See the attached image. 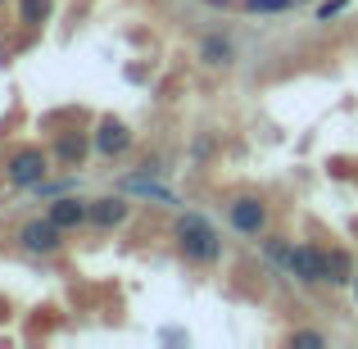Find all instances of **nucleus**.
I'll list each match as a JSON object with an SVG mask.
<instances>
[{
  "label": "nucleus",
  "mask_w": 358,
  "mask_h": 349,
  "mask_svg": "<svg viewBox=\"0 0 358 349\" xmlns=\"http://www.w3.org/2000/svg\"><path fill=\"white\" fill-rule=\"evenodd\" d=\"M290 0H250V9H263V14H272V9H286Z\"/></svg>",
  "instance_id": "nucleus-13"
},
{
  "label": "nucleus",
  "mask_w": 358,
  "mask_h": 349,
  "mask_svg": "<svg viewBox=\"0 0 358 349\" xmlns=\"http://www.w3.org/2000/svg\"><path fill=\"white\" fill-rule=\"evenodd\" d=\"M18 14H23L27 27H36L45 14H50V0H23V5H18Z\"/></svg>",
  "instance_id": "nucleus-11"
},
{
  "label": "nucleus",
  "mask_w": 358,
  "mask_h": 349,
  "mask_svg": "<svg viewBox=\"0 0 358 349\" xmlns=\"http://www.w3.org/2000/svg\"><path fill=\"white\" fill-rule=\"evenodd\" d=\"M18 241H23V250H32V254H55V250H59V241H64V227L45 213V218L27 222Z\"/></svg>",
  "instance_id": "nucleus-4"
},
{
  "label": "nucleus",
  "mask_w": 358,
  "mask_h": 349,
  "mask_svg": "<svg viewBox=\"0 0 358 349\" xmlns=\"http://www.w3.org/2000/svg\"><path fill=\"white\" fill-rule=\"evenodd\" d=\"M204 59L209 64H231V45L222 41V36H209V41H204Z\"/></svg>",
  "instance_id": "nucleus-12"
},
{
  "label": "nucleus",
  "mask_w": 358,
  "mask_h": 349,
  "mask_svg": "<svg viewBox=\"0 0 358 349\" xmlns=\"http://www.w3.org/2000/svg\"><path fill=\"white\" fill-rule=\"evenodd\" d=\"M122 218H127V204H122L118 195H109V200H96V204H91V222H100V227H118Z\"/></svg>",
  "instance_id": "nucleus-8"
},
{
  "label": "nucleus",
  "mask_w": 358,
  "mask_h": 349,
  "mask_svg": "<svg viewBox=\"0 0 358 349\" xmlns=\"http://www.w3.org/2000/svg\"><path fill=\"white\" fill-rule=\"evenodd\" d=\"M177 250L191 263H213L222 254V241L200 213H186V218H177Z\"/></svg>",
  "instance_id": "nucleus-1"
},
{
  "label": "nucleus",
  "mask_w": 358,
  "mask_h": 349,
  "mask_svg": "<svg viewBox=\"0 0 358 349\" xmlns=\"http://www.w3.org/2000/svg\"><path fill=\"white\" fill-rule=\"evenodd\" d=\"M341 9H345V0H327V5L317 9V18H336V14H341Z\"/></svg>",
  "instance_id": "nucleus-14"
},
{
  "label": "nucleus",
  "mask_w": 358,
  "mask_h": 349,
  "mask_svg": "<svg viewBox=\"0 0 358 349\" xmlns=\"http://www.w3.org/2000/svg\"><path fill=\"white\" fill-rule=\"evenodd\" d=\"M286 268L295 272L299 281H327V250L295 245V250H286Z\"/></svg>",
  "instance_id": "nucleus-3"
},
{
  "label": "nucleus",
  "mask_w": 358,
  "mask_h": 349,
  "mask_svg": "<svg viewBox=\"0 0 358 349\" xmlns=\"http://www.w3.org/2000/svg\"><path fill=\"white\" fill-rule=\"evenodd\" d=\"M227 218H231V227L245 232V236H259L263 227H268V209H263V200H254V195H241V200H231Z\"/></svg>",
  "instance_id": "nucleus-5"
},
{
  "label": "nucleus",
  "mask_w": 358,
  "mask_h": 349,
  "mask_svg": "<svg viewBox=\"0 0 358 349\" xmlns=\"http://www.w3.org/2000/svg\"><path fill=\"white\" fill-rule=\"evenodd\" d=\"M127 145H131V136H127V127H122L118 118L100 122V131H96V150H100V155H122Z\"/></svg>",
  "instance_id": "nucleus-6"
},
{
  "label": "nucleus",
  "mask_w": 358,
  "mask_h": 349,
  "mask_svg": "<svg viewBox=\"0 0 358 349\" xmlns=\"http://www.w3.org/2000/svg\"><path fill=\"white\" fill-rule=\"evenodd\" d=\"M50 218L59 222L64 232H69V227H82V222L91 218V209H87V204H82V200H73V195H59V200L50 204Z\"/></svg>",
  "instance_id": "nucleus-7"
},
{
  "label": "nucleus",
  "mask_w": 358,
  "mask_h": 349,
  "mask_svg": "<svg viewBox=\"0 0 358 349\" xmlns=\"http://www.w3.org/2000/svg\"><path fill=\"white\" fill-rule=\"evenodd\" d=\"M45 168H50L45 150L27 145V150H18V155L5 164V177H9V186H41L45 182Z\"/></svg>",
  "instance_id": "nucleus-2"
},
{
  "label": "nucleus",
  "mask_w": 358,
  "mask_h": 349,
  "mask_svg": "<svg viewBox=\"0 0 358 349\" xmlns=\"http://www.w3.org/2000/svg\"><path fill=\"white\" fill-rule=\"evenodd\" d=\"M327 281H331V286H350V281H354L350 254H345V250H331V254H327Z\"/></svg>",
  "instance_id": "nucleus-9"
},
{
  "label": "nucleus",
  "mask_w": 358,
  "mask_h": 349,
  "mask_svg": "<svg viewBox=\"0 0 358 349\" xmlns=\"http://www.w3.org/2000/svg\"><path fill=\"white\" fill-rule=\"evenodd\" d=\"M82 155H87V141H82V136H64L59 141V159H64V164H82Z\"/></svg>",
  "instance_id": "nucleus-10"
},
{
  "label": "nucleus",
  "mask_w": 358,
  "mask_h": 349,
  "mask_svg": "<svg viewBox=\"0 0 358 349\" xmlns=\"http://www.w3.org/2000/svg\"><path fill=\"white\" fill-rule=\"evenodd\" d=\"M354 299H358V277H354Z\"/></svg>",
  "instance_id": "nucleus-16"
},
{
  "label": "nucleus",
  "mask_w": 358,
  "mask_h": 349,
  "mask_svg": "<svg viewBox=\"0 0 358 349\" xmlns=\"http://www.w3.org/2000/svg\"><path fill=\"white\" fill-rule=\"evenodd\" d=\"M295 345H322V336L317 332H295Z\"/></svg>",
  "instance_id": "nucleus-15"
}]
</instances>
